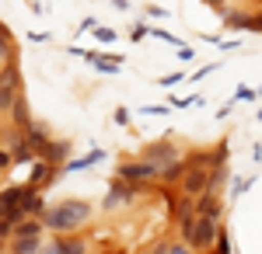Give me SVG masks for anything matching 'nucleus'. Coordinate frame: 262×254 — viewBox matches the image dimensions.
<instances>
[{"label": "nucleus", "mask_w": 262, "mask_h": 254, "mask_svg": "<svg viewBox=\"0 0 262 254\" xmlns=\"http://www.w3.org/2000/svg\"><path fill=\"white\" fill-rule=\"evenodd\" d=\"M217 234H221V219H206V216H196V226H192V237H189V247L196 254L213 251L217 244Z\"/></svg>", "instance_id": "nucleus-2"}, {"label": "nucleus", "mask_w": 262, "mask_h": 254, "mask_svg": "<svg viewBox=\"0 0 262 254\" xmlns=\"http://www.w3.org/2000/svg\"><path fill=\"white\" fill-rule=\"evenodd\" d=\"M168 254H196V251H192V247L182 240V244H171V247H168Z\"/></svg>", "instance_id": "nucleus-34"}, {"label": "nucleus", "mask_w": 262, "mask_h": 254, "mask_svg": "<svg viewBox=\"0 0 262 254\" xmlns=\"http://www.w3.org/2000/svg\"><path fill=\"white\" fill-rule=\"evenodd\" d=\"M143 115H168L171 112V105H147V108H140Z\"/></svg>", "instance_id": "nucleus-30"}, {"label": "nucleus", "mask_w": 262, "mask_h": 254, "mask_svg": "<svg viewBox=\"0 0 262 254\" xmlns=\"http://www.w3.org/2000/svg\"><path fill=\"white\" fill-rule=\"evenodd\" d=\"M11 230H14V226H11V223H7V219L0 216V237H11Z\"/></svg>", "instance_id": "nucleus-39"}, {"label": "nucleus", "mask_w": 262, "mask_h": 254, "mask_svg": "<svg viewBox=\"0 0 262 254\" xmlns=\"http://www.w3.org/2000/svg\"><path fill=\"white\" fill-rule=\"evenodd\" d=\"M21 213H25V216H35V219L46 216V198H42L39 188H28V192H25V198H21Z\"/></svg>", "instance_id": "nucleus-13"}, {"label": "nucleus", "mask_w": 262, "mask_h": 254, "mask_svg": "<svg viewBox=\"0 0 262 254\" xmlns=\"http://www.w3.org/2000/svg\"><path fill=\"white\" fill-rule=\"evenodd\" d=\"M105 254H129V251H122V247H116V251H105Z\"/></svg>", "instance_id": "nucleus-44"}, {"label": "nucleus", "mask_w": 262, "mask_h": 254, "mask_svg": "<svg viewBox=\"0 0 262 254\" xmlns=\"http://www.w3.org/2000/svg\"><path fill=\"white\" fill-rule=\"evenodd\" d=\"M252 185H255V174H248V177H234V185H231V195L238 198L242 192H248Z\"/></svg>", "instance_id": "nucleus-27"}, {"label": "nucleus", "mask_w": 262, "mask_h": 254, "mask_svg": "<svg viewBox=\"0 0 262 254\" xmlns=\"http://www.w3.org/2000/svg\"><path fill=\"white\" fill-rule=\"evenodd\" d=\"M179 192H182V195H189V198L210 192V167H189L185 177L179 181Z\"/></svg>", "instance_id": "nucleus-6"}, {"label": "nucleus", "mask_w": 262, "mask_h": 254, "mask_svg": "<svg viewBox=\"0 0 262 254\" xmlns=\"http://www.w3.org/2000/svg\"><path fill=\"white\" fill-rule=\"evenodd\" d=\"M185 171H189V164L179 157V160H171V164H164V167H161V177H158V181L171 188V185H179L182 177H185Z\"/></svg>", "instance_id": "nucleus-15"}, {"label": "nucleus", "mask_w": 262, "mask_h": 254, "mask_svg": "<svg viewBox=\"0 0 262 254\" xmlns=\"http://www.w3.org/2000/svg\"><path fill=\"white\" fill-rule=\"evenodd\" d=\"M42 230H46V223H42V219H35V216H25L21 223H14L11 237H42ZM11 237H7V240H11Z\"/></svg>", "instance_id": "nucleus-16"}, {"label": "nucleus", "mask_w": 262, "mask_h": 254, "mask_svg": "<svg viewBox=\"0 0 262 254\" xmlns=\"http://www.w3.org/2000/svg\"><path fill=\"white\" fill-rule=\"evenodd\" d=\"M227 157H231V146H227V139H221V143H217V150H210V167L227 164Z\"/></svg>", "instance_id": "nucleus-25"}, {"label": "nucleus", "mask_w": 262, "mask_h": 254, "mask_svg": "<svg viewBox=\"0 0 262 254\" xmlns=\"http://www.w3.org/2000/svg\"><path fill=\"white\" fill-rule=\"evenodd\" d=\"M182 80H185V73H168V77H161L158 87H175V84H182Z\"/></svg>", "instance_id": "nucleus-32"}, {"label": "nucleus", "mask_w": 262, "mask_h": 254, "mask_svg": "<svg viewBox=\"0 0 262 254\" xmlns=\"http://www.w3.org/2000/svg\"><path fill=\"white\" fill-rule=\"evenodd\" d=\"M224 53H231V49H238V39H224V42H217Z\"/></svg>", "instance_id": "nucleus-38"}, {"label": "nucleus", "mask_w": 262, "mask_h": 254, "mask_svg": "<svg viewBox=\"0 0 262 254\" xmlns=\"http://www.w3.org/2000/svg\"><path fill=\"white\" fill-rule=\"evenodd\" d=\"M21 98V87L18 84H7V80H0V115H7L11 112V105Z\"/></svg>", "instance_id": "nucleus-19"}, {"label": "nucleus", "mask_w": 262, "mask_h": 254, "mask_svg": "<svg viewBox=\"0 0 262 254\" xmlns=\"http://www.w3.org/2000/svg\"><path fill=\"white\" fill-rule=\"evenodd\" d=\"M0 39H11V28H7L4 21H0Z\"/></svg>", "instance_id": "nucleus-42"}, {"label": "nucleus", "mask_w": 262, "mask_h": 254, "mask_svg": "<svg viewBox=\"0 0 262 254\" xmlns=\"http://www.w3.org/2000/svg\"><path fill=\"white\" fill-rule=\"evenodd\" d=\"M213 254H234V244H231V237H227V230H224V226H221V234H217Z\"/></svg>", "instance_id": "nucleus-26"}, {"label": "nucleus", "mask_w": 262, "mask_h": 254, "mask_svg": "<svg viewBox=\"0 0 262 254\" xmlns=\"http://www.w3.org/2000/svg\"><path fill=\"white\" fill-rule=\"evenodd\" d=\"M203 4H206V7H210V11H217V14H227V0H203Z\"/></svg>", "instance_id": "nucleus-31"}, {"label": "nucleus", "mask_w": 262, "mask_h": 254, "mask_svg": "<svg viewBox=\"0 0 262 254\" xmlns=\"http://www.w3.org/2000/svg\"><path fill=\"white\" fill-rule=\"evenodd\" d=\"M84 59H88V63H91V66L98 70V73H108V77H112V73H119V70H122L119 63H112V59H105L101 53H88Z\"/></svg>", "instance_id": "nucleus-20"}, {"label": "nucleus", "mask_w": 262, "mask_h": 254, "mask_svg": "<svg viewBox=\"0 0 262 254\" xmlns=\"http://www.w3.org/2000/svg\"><path fill=\"white\" fill-rule=\"evenodd\" d=\"M252 32H259V35H262V11L255 14V18H252Z\"/></svg>", "instance_id": "nucleus-40"}, {"label": "nucleus", "mask_w": 262, "mask_h": 254, "mask_svg": "<svg viewBox=\"0 0 262 254\" xmlns=\"http://www.w3.org/2000/svg\"><path fill=\"white\" fill-rule=\"evenodd\" d=\"M25 192H28V185H11V188L0 192V216H4L11 226L25 219V213H21V198H25Z\"/></svg>", "instance_id": "nucleus-4"}, {"label": "nucleus", "mask_w": 262, "mask_h": 254, "mask_svg": "<svg viewBox=\"0 0 262 254\" xmlns=\"http://www.w3.org/2000/svg\"><path fill=\"white\" fill-rule=\"evenodd\" d=\"M224 181H227V164H217V167H210V192H221Z\"/></svg>", "instance_id": "nucleus-23"}, {"label": "nucleus", "mask_w": 262, "mask_h": 254, "mask_svg": "<svg viewBox=\"0 0 262 254\" xmlns=\"http://www.w3.org/2000/svg\"><path fill=\"white\" fill-rule=\"evenodd\" d=\"M196 216L224 219V198H221V192H203V195H196Z\"/></svg>", "instance_id": "nucleus-10"}, {"label": "nucleus", "mask_w": 262, "mask_h": 254, "mask_svg": "<svg viewBox=\"0 0 262 254\" xmlns=\"http://www.w3.org/2000/svg\"><path fill=\"white\" fill-rule=\"evenodd\" d=\"M70 150H74V146H70V139H49L35 157H39V160H49V164H56V167H63V164H67V157H70Z\"/></svg>", "instance_id": "nucleus-11"}, {"label": "nucleus", "mask_w": 262, "mask_h": 254, "mask_svg": "<svg viewBox=\"0 0 262 254\" xmlns=\"http://www.w3.org/2000/svg\"><path fill=\"white\" fill-rule=\"evenodd\" d=\"M60 174H63V171L56 167V164H49V160H39V157H35L32 174H28V188H39V192H42V188H49Z\"/></svg>", "instance_id": "nucleus-7"}, {"label": "nucleus", "mask_w": 262, "mask_h": 254, "mask_svg": "<svg viewBox=\"0 0 262 254\" xmlns=\"http://www.w3.org/2000/svg\"><path fill=\"white\" fill-rule=\"evenodd\" d=\"M175 219H179V223H185V219H196V198L182 195L179 206H175Z\"/></svg>", "instance_id": "nucleus-21"}, {"label": "nucleus", "mask_w": 262, "mask_h": 254, "mask_svg": "<svg viewBox=\"0 0 262 254\" xmlns=\"http://www.w3.org/2000/svg\"><path fill=\"white\" fill-rule=\"evenodd\" d=\"M259 91H262V87H259Z\"/></svg>", "instance_id": "nucleus-47"}, {"label": "nucleus", "mask_w": 262, "mask_h": 254, "mask_svg": "<svg viewBox=\"0 0 262 254\" xmlns=\"http://www.w3.org/2000/svg\"><path fill=\"white\" fill-rule=\"evenodd\" d=\"M42 254H88V240L81 234H56V240Z\"/></svg>", "instance_id": "nucleus-8"}, {"label": "nucleus", "mask_w": 262, "mask_h": 254, "mask_svg": "<svg viewBox=\"0 0 262 254\" xmlns=\"http://www.w3.org/2000/svg\"><path fill=\"white\" fill-rule=\"evenodd\" d=\"M143 160H150V164L164 167V164L179 160V150L171 146V139H158V143H147V146H143Z\"/></svg>", "instance_id": "nucleus-9"}, {"label": "nucleus", "mask_w": 262, "mask_h": 254, "mask_svg": "<svg viewBox=\"0 0 262 254\" xmlns=\"http://www.w3.org/2000/svg\"><path fill=\"white\" fill-rule=\"evenodd\" d=\"M116 125H129V112H126V108H116Z\"/></svg>", "instance_id": "nucleus-35"}, {"label": "nucleus", "mask_w": 262, "mask_h": 254, "mask_svg": "<svg viewBox=\"0 0 262 254\" xmlns=\"http://www.w3.org/2000/svg\"><path fill=\"white\" fill-rule=\"evenodd\" d=\"M252 18L255 14H248V11H227L224 14V28H231V32H252Z\"/></svg>", "instance_id": "nucleus-17"}, {"label": "nucleus", "mask_w": 262, "mask_h": 254, "mask_svg": "<svg viewBox=\"0 0 262 254\" xmlns=\"http://www.w3.org/2000/svg\"><path fill=\"white\" fill-rule=\"evenodd\" d=\"M7 164H14L11 160V150H0V171H7Z\"/></svg>", "instance_id": "nucleus-37"}, {"label": "nucleus", "mask_w": 262, "mask_h": 254, "mask_svg": "<svg viewBox=\"0 0 262 254\" xmlns=\"http://www.w3.org/2000/svg\"><path fill=\"white\" fill-rule=\"evenodd\" d=\"M147 35H150V28H147V24H133V32H129V39H133V42L147 39Z\"/></svg>", "instance_id": "nucleus-33"}, {"label": "nucleus", "mask_w": 262, "mask_h": 254, "mask_svg": "<svg viewBox=\"0 0 262 254\" xmlns=\"http://www.w3.org/2000/svg\"><path fill=\"white\" fill-rule=\"evenodd\" d=\"M147 254H168V247H164V244H158L154 251H147Z\"/></svg>", "instance_id": "nucleus-43"}, {"label": "nucleus", "mask_w": 262, "mask_h": 254, "mask_svg": "<svg viewBox=\"0 0 262 254\" xmlns=\"http://www.w3.org/2000/svg\"><path fill=\"white\" fill-rule=\"evenodd\" d=\"M101 160H105V150H98V146H95V150H88L81 160H67L60 171H67V174H77V171H84V167H95V164H101Z\"/></svg>", "instance_id": "nucleus-14"}, {"label": "nucleus", "mask_w": 262, "mask_h": 254, "mask_svg": "<svg viewBox=\"0 0 262 254\" xmlns=\"http://www.w3.org/2000/svg\"><path fill=\"white\" fill-rule=\"evenodd\" d=\"M14 59V39H0V66Z\"/></svg>", "instance_id": "nucleus-28"}, {"label": "nucleus", "mask_w": 262, "mask_h": 254, "mask_svg": "<svg viewBox=\"0 0 262 254\" xmlns=\"http://www.w3.org/2000/svg\"><path fill=\"white\" fill-rule=\"evenodd\" d=\"M88 219H91V202H84V198H63L42 216V223L53 234H77Z\"/></svg>", "instance_id": "nucleus-1"}, {"label": "nucleus", "mask_w": 262, "mask_h": 254, "mask_svg": "<svg viewBox=\"0 0 262 254\" xmlns=\"http://www.w3.org/2000/svg\"><path fill=\"white\" fill-rule=\"evenodd\" d=\"M11 254H42V237H11Z\"/></svg>", "instance_id": "nucleus-18"}, {"label": "nucleus", "mask_w": 262, "mask_h": 254, "mask_svg": "<svg viewBox=\"0 0 262 254\" xmlns=\"http://www.w3.org/2000/svg\"><path fill=\"white\" fill-rule=\"evenodd\" d=\"M182 160H185L189 167H210V150H189Z\"/></svg>", "instance_id": "nucleus-22"}, {"label": "nucleus", "mask_w": 262, "mask_h": 254, "mask_svg": "<svg viewBox=\"0 0 262 254\" xmlns=\"http://www.w3.org/2000/svg\"><path fill=\"white\" fill-rule=\"evenodd\" d=\"M143 185H129V181H122V177H116L112 185H108V195H105V202H101V209H119V206H129L133 202V195L140 192Z\"/></svg>", "instance_id": "nucleus-5"}, {"label": "nucleus", "mask_w": 262, "mask_h": 254, "mask_svg": "<svg viewBox=\"0 0 262 254\" xmlns=\"http://www.w3.org/2000/svg\"><path fill=\"white\" fill-rule=\"evenodd\" d=\"M25 139H28V146H32V150H35V154H39L42 146H46V143H49V136H46V133H42V129H35V125H32V129H28V133H25Z\"/></svg>", "instance_id": "nucleus-24"}, {"label": "nucleus", "mask_w": 262, "mask_h": 254, "mask_svg": "<svg viewBox=\"0 0 262 254\" xmlns=\"http://www.w3.org/2000/svg\"><path fill=\"white\" fill-rule=\"evenodd\" d=\"M7 118H11V125L14 129H21V133H28L35 122H32V108H28V101H25V94H21L14 105H11V112H7Z\"/></svg>", "instance_id": "nucleus-12"}, {"label": "nucleus", "mask_w": 262, "mask_h": 254, "mask_svg": "<svg viewBox=\"0 0 262 254\" xmlns=\"http://www.w3.org/2000/svg\"><path fill=\"white\" fill-rule=\"evenodd\" d=\"M116 177L129 181V185H143V181H158V177H161V167L140 157V160H126V164H119V167H116Z\"/></svg>", "instance_id": "nucleus-3"}, {"label": "nucleus", "mask_w": 262, "mask_h": 254, "mask_svg": "<svg viewBox=\"0 0 262 254\" xmlns=\"http://www.w3.org/2000/svg\"><path fill=\"white\" fill-rule=\"evenodd\" d=\"M95 39H98V42H116L119 35H116L112 28H101V24H98V28H95Z\"/></svg>", "instance_id": "nucleus-29"}, {"label": "nucleus", "mask_w": 262, "mask_h": 254, "mask_svg": "<svg viewBox=\"0 0 262 254\" xmlns=\"http://www.w3.org/2000/svg\"><path fill=\"white\" fill-rule=\"evenodd\" d=\"M259 122H262V112H259Z\"/></svg>", "instance_id": "nucleus-46"}, {"label": "nucleus", "mask_w": 262, "mask_h": 254, "mask_svg": "<svg viewBox=\"0 0 262 254\" xmlns=\"http://www.w3.org/2000/svg\"><path fill=\"white\" fill-rule=\"evenodd\" d=\"M179 59H182V63H189V59H196V53H192L189 45H179Z\"/></svg>", "instance_id": "nucleus-36"}, {"label": "nucleus", "mask_w": 262, "mask_h": 254, "mask_svg": "<svg viewBox=\"0 0 262 254\" xmlns=\"http://www.w3.org/2000/svg\"><path fill=\"white\" fill-rule=\"evenodd\" d=\"M4 240H7V237H0V251H4Z\"/></svg>", "instance_id": "nucleus-45"}, {"label": "nucleus", "mask_w": 262, "mask_h": 254, "mask_svg": "<svg viewBox=\"0 0 262 254\" xmlns=\"http://www.w3.org/2000/svg\"><path fill=\"white\" fill-rule=\"evenodd\" d=\"M252 98H255V94H252L248 87H242V91H238V101H252Z\"/></svg>", "instance_id": "nucleus-41"}]
</instances>
